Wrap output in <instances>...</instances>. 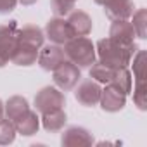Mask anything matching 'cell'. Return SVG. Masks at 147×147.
Returning <instances> with one entry per match:
<instances>
[{
	"label": "cell",
	"instance_id": "obj_1",
	"mask_svg": "<svg viewBox=\"0 0 147 147\" xmlns=\"http://www.w3.org/2000/svg\"><path fill=\"white\" fill-rule=\"evenodd\" d=\"M138 50V45H119L114 40L107 38H100L95 43V54L99 55V61L114 66V67H128L131 62V57L135 55V52Z\"/></svg>",
	"mask_w": 147,
	"mask_h": 147
},
{
	"label": "cell",
	"instance_id": "obj_2",
	"mask_svg": "<svg viewBox=\"0 0 147 147\" xmlns=\"http://www.w3.org/2000/svg\"><path fill=\"white\" fill-rule=\"evenodd\" d=\"M62 49H64L66 59L71 61L73 64H76L80 69L90 67L97 61L95 43L88 36H73L69 42L62 45Z\"/></svg>",
	"mask_w": 147,
	"mask_h": 147
},
{
	"label": "cell",
	"instance_id": "obj_3",
	"mask_svg": "<svg viewBox=\"0 0 147 147\" xmlns=\"http://www.w3.org/2000/svg\"><path fill=\"white\" fill-rule=\"evenodd\" d=\"M35 111L38 114H45L55 109H64L66 106V94L57 87H43L35 95Z\"/></svg>",
	"mask_w": 147,
	"mask_h": 147
},
{
	"label": "cell",
	"instance_id": "obj_4",
	"mask_svg": "<svg viewBox=\"0 0 147 147\" xmlns=\"http://www.w3.org/2000/svg\"><path fill=\"white\" fill-rule=\"evenodd\" d=\"M54 85L62 92H71L76 87V83L82 80V69L73 64L71 61H64L61 66H57L52 71Z\"/></svg>",
	"mask_w": 147,
	"mask_h": 147
},
{
	"label": "cell",
	"instance_id": "obj_5",
	"mask_svg": "<svg viewBox=\"0 0 147 147\" xmlns=\"http://www.w3.org/2000/svg\"><path fill=\"white\" fill-rule=\"evenodd\" d=\"M75 90V99L78 104H82L83 107H94L99 104L100 99V92H102V85L92 78L88 80H82L76 83Z\"/></svg>",
	"mask_w": 147,
	"mask_h": 147
},
{
	"label": "cell",
	"instance_id": "obj_6",
	"mask_svg": "<svg viewBox=\"0 0 147 147\" xmlns=\"http://www.w3.org/2000/svg\"><path fill=\"white\" fill-rule=\"evenodd\" d=\"M45 38L50 40V43H55V45H64L66 42H69L73 36V31L67 24V21L61 16H55L52 19H49V23L45 24Z\"/></svg>",
	"mask_w": 147,
	"mask_h": 147
},
{
	"label": "cell",
	"instance_id": "obj_7",
	"mask_svg": "<svg viewBox=\"0 0 147 147\" xmlns=\"http://www.w3.org/2000/svg\"><path fill=\"white\" fill-rule=\"evenodd\" d=\"M94 2L104 7V12L109 21L130 19L135 12V5L131 0H94Z\"/></svg>",
	"mask_w": 147,
	"mask_h": 147
},
{
	"label": "cell",
	"instance_id": "obj_8",
	"mask_svg": "<svg viewBox=\"0 0 147 147\" xmlns=\"http://www.w3.org/2000/svg\"><path fill=\"white\" fill-rule=\"evenodd\" d=\"M66 61V55H64V49L62 45H55V43H50V45H42V50H38V66L43 69V71H54L57 66H61L62 62Z\"/></svg>",
	"mask_w": 147,
	"mask_h": 147
},
{
	"label": "cell",
	"instance_id": "obj_9",
	"mask_svg": "<svg viewBox=\"0 0 147 147\" xmlns=\"http://www.w3.org/2000/svg\"><path fill=\"white\" fill-rule=\"evenodd\" d=\"M18 33H19V24L18 21H9L0 24V52H2L9 61L12 52L16 50L19 40H18Z\"/></svg>",
	"mask_w": 147,
	"mask_h": 147
},
{
	"label": "cell",
	"instance_id": "obj_10",
	"mask_svg": "<svg viewBox=\"0 0 147 147\" xmlns=\"http://www.w3.org/2000/svg\"><path fill=\"white\" fill-rule=\"evenodd\" d=\"M94 135L90 133V130H87L85 126H67L62 135H61V144L66 147H78V145H92Z\"/></svg>",
	"mask_w": 147,
	"mask_h": 147
},
{
	"label": "cell",
	"instance_id": "obj_11",
	"mask_svg": "<svg viewBox=\"0 0 147 147\" xmlns=\"http://www.w3.org/2000/svg\"><path fill=\"white\" fill-rule=\"evenodd\" d=\"M99 104H100L102 111H106V113H118L126 106V95L121 94L119 90H116L114 87L106 85L100 92Z\"/></svg>",
	"mask_w": 147,
	"mask_h": 147
},
{
	"label": "cell",
	"instance_id": "obj_12",
	"mask_svg": "<svg viewBox=\"0 0 147 147\" xmlns=\"http://www.w3.org/2000/svg\"><path fill=\"white\" fill-rule=\"evenodd\" d=\"M135 30L128 19H118L113 21L109 28V38L114 40L119 45H133L135 43Z\"/></svg>",
	"mask_w": 147,
	"mask_h": 147
},
{
	"label": "cell",
	"instance_id": "obj_13",
	"mask_svg": "<svg viewBox=\"0 0 147 147\" xmlns=\"http://www.w3.org/2000/svg\"><path fill=\"white\" fill-rule=\"evenodd\" d=\"M71 31L75 36H87L92 33V18L85 12V11H80V9H73L67 18H66Z\"/></svg>",
	"mask_w": 147,
	"mask_h": 147
},
{
	"label": "cell",
	"instance_id": "obj_14",
	"mask_svg": "<svg viewBox=\"0 0 147 147\" xmlns=\"http://www.w3.org/2000/svg\"><path fill=\"white\" fill-rule=\"evenodd\" d=\"M14 126H16V131L23 137H31L35 135L38 130H40V116L35 109H28L23 116H19L16 121H14Z\"/></svg>",
	"mask_w": 147,
	"mask_h": 147
},
{
	"label": "cell",
	"instance_id": "obj_15",
	"mask_svg": "<svg viewBox=\"0 0 147 147\" xmlns=\"http://www.w3.org/2000/svg\"><path fill=\"white\" fill-rule=\"evenodd\" d=\"M18 40H19V43H26L35 49H42V45L45 42V33L36 24H24L23 28H19Z\"/></svg>",
	"mask_w": 147,
	"mask_h": 147
},
{
	"label": "cell",
	"instance_id": "obj_16",
	"mask_svg": "<svg viewBox=\"0 0 147 147\" xmlns=\"http://www.w3.org/2000/svg\"><path fill=\"white\" fill-rule=\"evenodd\" d=\"M38 50L40 49H35L31 45H26V43H18L16 50L12 52L11 55V62L16 64V66H33L38 59Z\"/></svg>",
	"mask_w": 147,
	"mask_h": 147
},
{
	"label": "cell",
	"instance_id": "obj_17",
	"mask_svg": "<svg viewBox=\"0 0 147 147\" xmlns=\"http://www.w3.org/2000/svg\"><path fill=\"white\" fill-rule=\"evenodd\" d=\"M66 121H67V116H66L64 109H55V111L45 113V114H42V118H40V125L43 126V130H47V131H50V133L61 131V130L66 126Z\"/></svg>",
	"mask_w": 147,
	"mask_h": 147
},
{
	"label": "cell",
	"instance_id": "obj_18",
	"mask_svg": "<svg viewBox=\"0 0 147 147\" xmlns=\"http://www.w3.org/2000/svg\"><path fill=\"white\" fill-rule=\"evenodd\" d=\"M30 109V104L26 100V97L23 95H12L11 99H7V102L4 104V116H7V119H11L12 123L23 116L26 111Z\"/></svg>",
	"mask_w": 147,
	"mask_h": 147
},
{
	"label": "cell",
	"instance_id": "obj_19",
	"mask_svg": "<svg viewBox=\"0 0 147 147\" xmlns=\"http://www.w3.org/2000/svg\"><path fill=\"white\" fill-rule=\"evenodd\" d=\"M107 85L114 87L116 90H119L125 95L131 94V87L133 85H131V73H130V69L128 67H116L114 75H113V78H111V82Z\"/></svg>",
	"mask_w": 147,
	"mask_h": 147
},
{
	"label": "cell",
	"instance_id": "obj_20",
	"mask_svg": "<svg viewBox=\"0 0 147 147\" xmlns=\"http://www.w3.org/2000/svg\"><path fill=\"white\" fill-rule=\"evenodd\" d=\"M114 71H116L114 66H109V64H106L102 61H95L90 66V78L99 82L100 85H107L111 82L113 75H114Z\"/></svg>",
	"mask_w": 147,
	"mask_h": 147
},
{
	"label": "cell",
	"instance_id": "obj_21",
	"mask_svg": "<svg viewBox=\"0 0 147 147\" xmlns=\"http://www.w3.org/2000/svg\"><path fill=\"white\" fill-rule=\"evenodd\" d=\"M131 64H133V78H135V83L137 82H145V50L138 49L135 52V55L131 57Z\"/></svg>",
	"mask_w": 147,
	"mask_h": 147
},
{
	"label": "cell",
	"instance_id": "obj_22",
	"mask_svg": "<svg viewBox=\"0 0 147 147\" xmlns=\"http://www.w3.org/2000/svg\"><path fill=\"white\" fill-rule=\"evenodd\" d=\"M131 26L135 30V35L140 40H145V24H147V9H138L131 14Z\"/></svg>",
	"mask_w": 147,
	"mask_h": 147
},
{
	"label": "cell",
	"instance_id": "obj_23",
	"mask_svg": "<svg viewBox=\"0 0 147 147\" xmlns=\"http://www.w3.org/2000/svg\"><path fill=\"white\" fill-rule=\"evenodd\" d=\"M16 126L11 119H0V145H9L16 140Z\"/></svg>",
	"mask_w": 147,
	"mask_h": 147
},
{
	"label": "cell",
	"instance_id": "obj_24",
	"mask_svg": "<svg viewBox=\"0 0 147 147\" xmlns=\"http://www.w3.org/2000/svg\"><path fill=\"white\" fill-rule=\"evenodd\" d=\"M133 88V102L140 111L147 109V85L145 82H137Z\"/></svg>",
	"mask_w": 147,
	"mask_h": 147
},
{
	"label": "cell",
	"instance_id": "obj_25",
	"mask_svg": "<svg viewBox=\"0 0 147 147\" xmlns=\"http://www.w3.org/2000/svg\"><path fill=\"white\" fill-rule=\"evenodd\" d=\"M78 0H50V7H52V12L55 16H67L73 9H75Z\"/></svg>",
	"mask_w": 147,
	"mask_h": 147
},
{
	"label": "cell",
	"instance_id": "obj_26",
	"mask_svg": "<svg viewBox=\"0 0 147 147\" xmlns=\"http://www.w3.org/2000/svg\"><path fill=\"white\" fill-rule=\"evenodd\" d=\"M18 0H0V14H9L16 9Z\"/></svg>",
	"mask_w": 147,
	"mask_h": 147
},
{
	"label": "cell",
	"instance_id": "obj_27",
	"mask_svg": "<svg viewBox=\"0 0 147 147\" xmlns=\"http://www.w3.org/2000/svg\"><path fill=\"white\" fill-rule=\"evenodd\" d=\"M38 0H18V4H21V5H33V4H36Z\"/></svg>",
	"mask_w": 147,
	"mask_h": 147
},
{
	"label": "cell",
	"instance_id": "obj_28",
	"mask_svg": "<svg viewBox=\"0 0 147 147\" xmlns=\"http://www.w3.org/2000/svg\"><path fill=\"white\" fill-rule=\"evenodd\" d=\"M4 118V102H2V99H0V119Z\"/></svg>",
	"mask_w": 147,
	"mask_h": 147
}]
</instances>
